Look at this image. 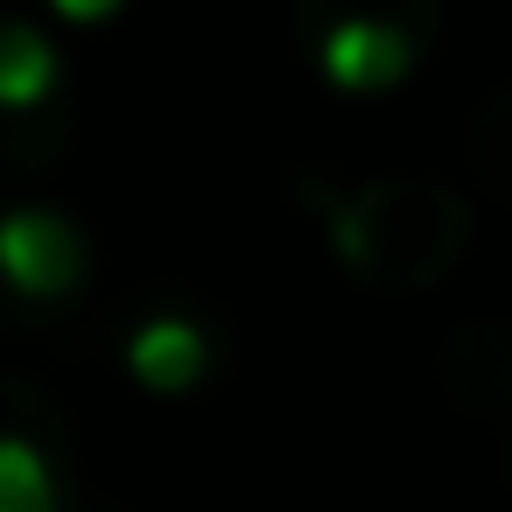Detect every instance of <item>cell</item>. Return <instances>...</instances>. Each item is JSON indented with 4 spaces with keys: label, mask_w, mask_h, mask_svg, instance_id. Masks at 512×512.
Here are the masks:
<instances>
[{
    "label": "cell",
    "mask_w": 512,
    "mask_h": 512,
    "mask_svg": "<svg viewBox=\"0 0 512 512\" xmlns=\"http://www.w3.org/2000/svg\"><path fill=\"white\" fill-rule=\"evenodd\" d=\"M0 267L22 295H64L85 267V246L57 211H15L0 225Z\"/></svg>",
    "instance_id": "cell-1"
},
{
    "label": "cell",
    "mask_w": 512,
    "mask_h": 512,
    "mask_svg": "<svg viewBox=\"0 0 512 512\" xmlns=\"http://www.w3.org/2000/svg\"><path fill=\"white\" fill-rule=\"evenodd\" d=\"M414 71V43L393 22H337L323 36V78L337 92H386Z\"/></svg>",
    "instance_id": "cell-2"
},
{
    "label": "cell",
    "mask_w": 512,
    "mask_h": 512,
    "mask_svg": "<svg viewBox=\"0 0 512 512\" xmlns=\"http://www.w3.org/2000/svg\"><path fill=\"white\" fill-rule=\"evenodd\" d=\"M204 365H211V344H204V330L183 323V316H155V323H141V330L127 337V372H134L148 393H183V386H197Z\"/></svg>",
    "instance_id": "cell-3"
},
{
    "label": "cell",
    "mask_w": 512,
    "mask_h": 512,
    "mask_svg": "<svg viewBox=\"0 0 512 512\" xmlns=\"http://www.w3.org/2000/svg\"><path fill=\"white\" fill-rule=\"evenodd\" d=\"M50 85H57V50L29 22H15L8 36H0V99H8V106H36Z\"/></svg>",
    "instance_id": "cell-4"
},
{
    "label": "cell",
    "mask_w": 512,
    "mask_h": 512,
    "mask_svg": "<svg viewBox=\"0 0 512 512\" xmlns=\"http://www.w3.org/2000/svg\"><path fill=\"white\" fill-rule=\"evenodd\" d=\"M0 512H57V477L29 435L0 442Z\"/></svg>",
    "instance_id": "cell-5"
},
{
    "label": "cell",
    "mask_w": 512,
    "mask_h": 512,
    "mask_svg": "<svg viewBox=\"0 0 512 512\" xmlns=\"http://www.w3.org/2000/svg\"><path fill=\"white\" fill-rule=\"evenodd\" d=\"M50 8H57L64 22H106V15L120 8V0H50Z\"/></svg>",
    "instance_id": "cell-6"
}]
</instances>
